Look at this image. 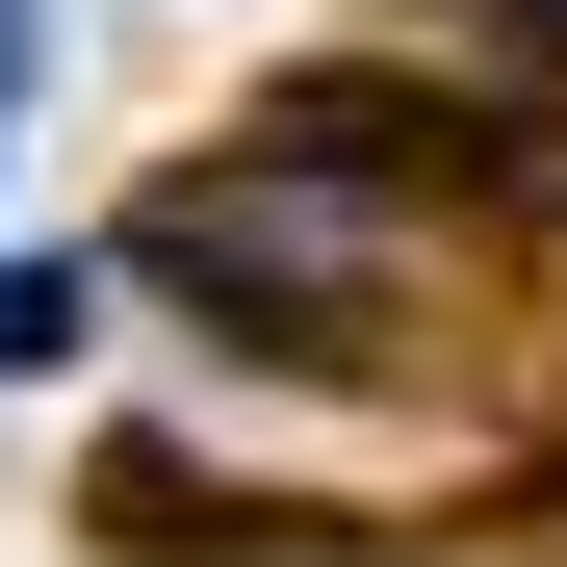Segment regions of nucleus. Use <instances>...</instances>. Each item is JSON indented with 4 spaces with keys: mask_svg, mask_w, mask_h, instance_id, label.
<instances>
[{
    "mask_svg": "<svg viewBox=\"0 0 567 567\" xmlns=\"http://www.w3.org/2000/svg\"><path fill=\"white\" fill-rule=\"evenodd\" d=\"M27 361H78V258H0V388Z\"/></svg>",
    "mask_w": 567,
    "mask_h": 567,
    "instance_id": "nucleus-1",
    "label": "nucleus"
}]
</instances>
